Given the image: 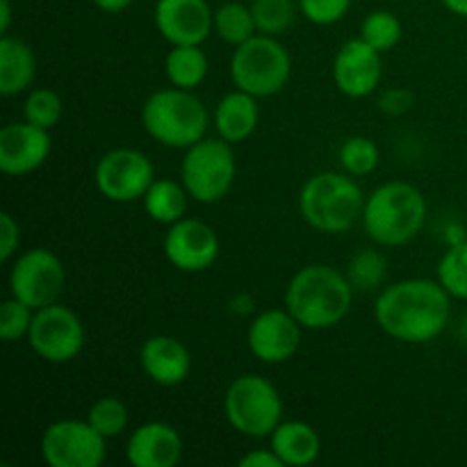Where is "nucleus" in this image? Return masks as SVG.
Instances as JSON below:
<instances>
[{
    "instance_id": "f257e3e1",
    "label": "nucleus",
    "mask_w": 467,
    "mask_h": 467,
    "mask_svg": "<svg viewBox=\"0 0 467 467\" xmlns=\"http://www.w3.org/2000/svg\"><path fill=\"white\" fill-rule=\"evenodd\" d=\"M451 317V295L438 278H406L383 287L374 304L379 328L392 340L427 345L445 333Z\"/></svg>"
},
{
    "instance_id": "f03ea898",
    "label": "nucleus",
    "mask_w": 467,
    "mask_h": 467,
    "mask_svg": "<svg viewBox=\"0 0 467 467\" xmlns=\"http://www.w3.org/2000/svg\"><path fill=\"white\" fill-rule=\"evenodd\" d=\"M285 308L308 331H327L345 322L354 301L349 276L331 265L301 267L285 287Z\"/></svg>"
},
{
    "instance_id": "7ed1b4c3",
    "label": "nucleus",
    "mask_w": 467,
    "mask_h": 467,
    "mask_svg": "<svg viewBox=\"0 0 467 467\" xmlns=\"http://www.w3.org/2000/svg\"><path fill=\"white\" fill-rule=\"evenodd\" d=\"M427 199L406 181L383 182L365 199L363 226L369 240L386 249L410 244L427 223Z\"/></svg>"
},
{
    "instance_id": "20e7f679",
    "label": "nucleus",
    "mask_w": 467,
    "mask_h": 467,
    "mask_svg": "<svg viewBox=\"0 0 467 467\" xmlns=\"http://www.w3.org/2000/svg\"><path fill=\"white\" fill-rule=\"evenodd\" d=\"M365 194L349 173L322 171L310 176L299 192V213L317 233L342 235L363 219Z\"/></svg>"
},
{
    "instance_id": "39448f33",
    "label": "nucleus",
    "mask_w": 467,
    "mask_h": 467,
    "mask_svg": "<svg viewBox=\"0 0 467 467\" xmlns=\"http://www.w3.org/2000/svg\"><path fill=\"white\" fill-rule=\"evenodd\" d=\"M141 126L150 140L167 149H190L208 132L210 114L194 91L171 85L144 100Z\"/></svg>"
},
{
    "instance_id": "423d86ee",
    "label": "nucleus",
    "mask_w": 467,
    "mask_h": 467,
    "mask_svg": "<svg viewBox=\"0 0 467 467\" xmlns=\"http://www.w3.org/2000/svg\"><path fill=\"white\" fill-rule=\"evenodd\" d=\"M231 80L235 89L255 99H269L287 87L292 78V57L285 46L272 35H255L231 55Z\"/></svg>"
},
{
    "instance_id": "0eeeda50",
    "label": "nucleus",
    "mask_w": 467,
    "mask_h": 467,
    "mask_svg": "<svg viewBox=\"0 0 467 467\" xmlns=\"http://www.w3.org/2000/svg\"><path fill=\"white\" fill-rule=\"evenodd\" d=\"M223 413L233 431L260 441L272 436L283 422V400L269 379L242 374L223 395Z\"/></svg>"
},
{
    "instance_id": "6e6552de",
    "label": "nucleus",
    "mask_w": 467,
    "mask_h": 467,
    "mask_svg": "<svg viewBox=\"0 0 467 467\" xmlns=\"http://www.w3.org/2000/svg\"><path fill=\"white\" fill-rule=\"evenodd\" d=\"M237 178V160L233 144L217 137H203L185 149L181 162V182L194 201L213 205L233 190Z\"/></svg>"
},
{
    "instance_id": "1a4fd4ad",
    "label": "nucleus",
    "mask_w": 467,
    "mask_h": 467,
    "mask_svg": "<svg viewBox=\"0 0 467 467\" xmlns=\"http://www.w3.org/2000/svg\"><path fill=\"white\" fill-rule=\"evenodd\" d=\"M108 456V438L89 420H57L41 436V459L48 467H100Z\"/></svg>"
},
{
    "instance_id": "9d476101",
    "label": "nucleus",
    "mask_w": 467,
    "mask_h": 467,
    "mask_svg": "<svg viewBox=\"0 0 467 467\" xmlns=\"http://www.w3.org/2000/svg\"><path fill=\"white\" fill-rule=\"evenodd\" d=\"M26 342L46 363H71L85 349V324L67 306L50 304L35 310Z\"/></svg>"
},
{
    "instance_id": "9b49d317",
    "label": "nucleus",
    "mask_w": 467,
    "mask_h": 467,
    "mask_svg": "<svg viewBox=\"0 0 467 467\" xmlns=\"http://www.w3.org/2000/svg\"><path fill=\"white\" fill-rule=\"evenodd\" d=\"M67 283V272L57 255L50 249L23 251L9 272V292L30 308L39 310L57 304Z\"/></svg>"
},
{
    "instance_id": "f8f14e48",
    "label": "nucleus",
    "mask_w": 467,
    "mask_h": 467,
    "mask_svg": "<svg viewBox=\"0 0 467 467\" xmlns=\"http://www.w3.org/2000/svg\"><path fill=\"white\" fill-rule=\"evenodd\" d=\"M96 187L114 203L141 201L155 181L153 162L137 149H114L96 164Z\"/></svg>"
},
{
    "instance_id": "ddd939ff",
    "label": "nucleus",
    "mask_w": 467,
    "mask_h": 467,
    "mask_svg": "<svg viewBox=\"0 0 467 467\" xmlns=\"http://www.w3.org/2000/svg\"><path fill=\"white\" fill-rule=\"evenodd\" d=\"M304 327L287 308H272L255 315L246 328L249 351L267 365H281L295 358L301 347Z\"/></svg>"
},
{
    "instance_id": "4468645a",
    "label": "nucleus",
    "mask_w": 467,
    "mask_h": 467,
    "mask_svg": "<svg viewBox=\"0 0 467 467\" xmlns=\"http://www.w3.org/2000/svg\"><path fill=\"white\" fill-rule=\"evenodd\" d=\"M219 235L203 219L185 217L171 223L164 235V255L176 269L199 274L213 267L219 258Z\"/></svg>"
},
{
    "instance_id": "2eb2a0df",
    "label": "nucleus",
    "mask_w": 467,
    "mask_h": 467,
    "mask_svg": "<svg viewBox=\"0 0 467 467\" xmlns=\"http://www.w3.org/2000/svg\"><path fill=\"white\" fill-rule=\"evenodd\" d=\"M377 48L363 36L345 41L333 59V82L347 99H365L374 94L383 80V62Z\"/></svg>"
},
{
    "instance_id": "dca6fc26",
    "label": "nucleus",
    "mask_w": 467,
    "mask_h": 467,
    "mask_svg": "<svg viewBox=\"0 0 467 467\" xmlns=\"http://www.w3.org/2000/svg\"><path fill=\"white\" fill-rule=\"evenodd\" d=\"M153 21L171 46H201L214 32V9L208 0H158Z\"/></svg>"
},
{
    "instance_id": "f3484780",
    "label": "nucleus",
    "mask_w": 467,
    "mask_h": 467,
    "mask_svg": "<svg viewBox=\"0 0 467 467\" xmlns=\"http://www.w3.org/2000/svg\"><path fill=\"white\" fill-rule=\"evenodd\" d=\"M53 140L50 130L30 121L7 123L0 128V171L5 176H27L48 160Z\"/></svg>"
},
{
    "instance_id": "a211bd4d",
    "label": "nucleus",
    "mask_w": 467,
    "mask_h": 467,
    "mask_svg": "<svg viewBox=\"0 0 467 467\" xmlns=\"http://www.w3.org/2000/svg\"><path fill=\"white\" fill-rule=\"evenodd\" d=\"M182 436L167 422H146L130 433L126 459L132 467H176L182 459Z\"/></svg>"
},
{
    "instance_id": "6ab92c4d",
    "label": "nucleus",
    "mask_w": 467,
    "mask_h": 467,
    "mask_svg": "<svg viewBox=\"0 0 467 467\" xmlns=\"http://www.w3.org/2000/svg\"><path fill=\"white\" fill-rule=\"evenodd\" d=\"M140 365L153 383L176 388L190 377L192 354L178 337L150 336L140 349Z\"/></svg>"
},
{
    "instance_id": "aec40b11",
    "label": "nucleus",
    "mask_w": 467,
    "mask_h": 467,
    "mask_svg": "<svg viewBox=\"0 0 467 467\" xmlns=\"http://www.w3.org/2000/svg\"><path fill=\"white\" fill-rule=\"evenodd\" d=\"M258 99L242 89H235L223 96L213 114L214 130L228 144H240V141L249 140L255 132V128H258Z\"/></svg>"
},
{
    "instance_id": "412c9836",
    "label": "nucleus",
    "mask_w": 467,
    "mask_h": 467,
    "mask_svg": "<svg viewBox=\"0 0 467 467\" xmlns=\"http://www.w3.org/2000/svg\"><path fill=\"white\" fill-rule=\"evenodd\" d=\"M269 447L276 451L285 467H306L319 459L322 438L308 422L290 420L274 429V433L269 436Z\"/></svg>"
},
{
    "instance_id": "4be33fe9",
    "label": "nucleus",
    "mask_w": 467,
    "mask_h": 467,
    "mask_svg": "<svg viewBox=\"0 0 467 467\" xmlns=\"http://www.w3.org/2000/svg\"><path fill=\"white\" fill-rule=\"evenodd\" d=\"M36 78V55L18 36L3 35L0 39V94L16 96L32 89Z\"/></svg>"
},
{
    "instance_id": "5701e85b",
    "label": "nucleus",
    "mask_w": 467,
    "mask_h": 467,
    "mask_svg": "<svg viewBox=\"0 0 467 467\" xmlns=\"http://www.w3.org/2000/svg\"><path fill=\"white\" fill-rule=\"evenodd\" d=\"M190 199L192 196L187 194L182 182L169 181V178H155L153 185L149 187V192H146L144 199H141V203H144L146 214H149L155 223L171 226V223L185 219Z\"/></svg>"
},
{
    "instance_id": "b1692460",
    "label": "nucleus",
    "mask_w": 467,
    "mask_h": 467,
    "mask_svg": "<svg viewBox=\"0 0 467 467\" xmlns=\"http://www.w3.org/2000/svg\"><path fill=\"white\" fill-rule=\"evenodd\" d=\"M210 62L201 46H171L164 57V73L178 89H199L208 78Z\"/></svg>"
},
{
    "instance_id": "393cba45",
    "label": "nucleus",
    "mask_w": 467,
    "mask_h": 467,
    "mask_svg": "<svg viewBox=\"0 0 467 467\" xmlns=\"http://www.w3.org/2000/svg\"><path fill=\"white\" fill-rule=\"evenodd\" d=\"M214 32L222 36L233 48L249 41L251 36L258 35L251 5L244 3H223L222 7L214 9Z\"/></svg>"
},
{
    "instance_id": "a878e982",
    "label": "nucleus",
    "mask_w": 467,
    "mask_h": 467,
    "mask_svg": "<svg viewBox=\"0 0 467 467\" xmlns=\"http://www.w3.org/2000/svg\"><path fill=\"white\" fill-rule=\"evenodd\" d=\"M401 35H404V26H401L400 16L388 9H377L363 18L358 36H363L379 53H390L401 41Z\"/></svg>"
},
{
    "instance_id": "bb28decb",
    "label": "nucleus",
    "mask_w": 467,
    "mask_h": 467,
    "mask_svg": "<svg viewBox=\"0 0 467 467\" xmlns=\"http://www.w3.org/2000/svg\"><path fill=\"white\" fill-rule=\"evenodd\" d=\"M337 158H340L342 171L349 173V176L354 178H360L369 176V173L379 167L381 150H379L377 141L369 140V137L354 135L349 137V140L342 141Z\"/></svg>"
},
{
    "instance_id": "cd10ccee",
    "label": "nucleus",
    "mask_w": 467,
    "mask_h": 467,
    "mask_svg": "<svg viewBox=\"0 0 467 467\" xmlns=\"http://www.w3.org/2000/svg\"><path fill=\"white\" fill-rule=\"evenodd\" d=\"M438 281L451 299L467 301V240L451 242L438 263Z\"/></svg>"
},
{
    "instance_id": "c85d7f7f",
    "label": "nucleus",
    "mask_w": 467,
    "mask_h": 467,
    "mask_svg": "<svg viewBox=\"0 0 467 467\" xmlns=\"http://www.w3.org/2000/svg\"><path fill=\"white\" fill-rule=\"evenodd\" d=\"M87 420H89V424L100 436L112 441V438L121 436L128 429V424H130V409L119 397H100L99 401L91 404Z\"/></svg>"
},
{
    "instance_id": "c756f323",
    "label": "nucleus",
    "mask_w": 467,
    "mask_h": 467,
    "mask_svg": "<svg viewBox=\"0 0 467 467\" xmlns=\"http://www.w3.org/2000/svg\"><path fill=\"white\" fill-rule=\"evenodd\" d=\"M255 26L260 35L281 36L295 23V0H251Z\"/></svg>"
},
{
    "instance_id": "7c9ffc66",
    "label": "nucleus",
    "mask_w": 467,
    "mask_h": 467,
    "mask_svg": "<svg viewBox=\"0 0 467 467\" xmlns=\"http://www.w3.org/2000/svg\"><path fill=\"white\" fill-rule=\"evenodd\" d=\"M64 103L59 99V94L55 89H48V87H36V89H30L26 103H23V119L35 126L55 128L62 119Z\"/></svg>"
},
{
    "instance_id": "2f4dec72",
    "label": "nucleus",
    "mask_w": 467,
    "mask_h": 467,
    "mask_svg": "<svg viewBox=\"0 0 467 467\" xmlns=\"http://www.w3.org/2000/svg\"><path fill=\"white\" fill-rule=\"evenodd\" d=\"M32 319H35V308L18 301L16 296H9L7 301H3V306H0V337H3V342L12 345V342L27 340Z\"/></svg>"
},
{
    "instance_id": "473e14b6",
    "label": "nucleus",
    "mask_w": 467,
    "mask_h": 467,
    "mask_svg": "<svg viewBox=\"0 0 467 467\" xmlns=\"http://www.w3.org/2000/svg\"><path fill=\"white\" fill-rule=\"evenodd\" d=\"M347 276L354 290H377L386 278V258L379 251H360L351 260Z\"/></svg>"
},
{
    "instance_id": "72a5a7b5",
    "label": "nucleus",
    "mask_w": 467,
    "mask_h": 467,
    "mask_svg": "<svg viewBox=\"0 0 467 467\" xmlns=\"http://www.w3.org/2000/svg\"><path fill=\"white\" fill-rule=\"evenodd\" d=\"M349 7L351 0H299V12L315 26H336Z\"/></svg>"
},
{
    "instance_id": "f704fd0d",
    "label": "nucleus",
    "mask_w": 467,
    "mask_h": 467,
    "mask_svg": "<svg viewBox=\"0 0 467 467\" xmlns=\"http://www.w3.org/2000/svg\"><path fill=\"white\" fill-rule=\"evenodd\" d=\"M18 244H21V226L12 213H3L0 214V260L9 263L18 251Z\"/></svg>"
},
{
    "instance_id": "c9c22d12",
    "label": "nucleus",
    "mask_w": 467,
    "mask_h": 467,
    "mask_svg": "<svg viewBox=\"0 0 467 467\" xmlns=\"http://www.w3.org/2000/svg\"><path fill=\"white\" fill-rule=\"evenodd\" d=\"M413 108V94L404 87H395V89H386L379 99V109L388 117H401Z\"/></svg>"
},
{
    "instance_id": "e433bc0d",
    "label": "nucleus",
    "mask_w": 467,
    "mask_h": 467,
    "mask_svg": "<svg viewBox=\"0 0 467 467\" xmlns=\"http://www.w3.org/2000/svg\"><path fill=\"white\" fill-rule=\"evenodd\" d=\"M242 467H285L283 461L278 459L276 451L269 447V450H254L249 454H244L240 459Z\"/></svg>"
},
{
    "instance_id": "4c0bfd02",
    "label": "nucleus",
    "mask_w": 467,
    "mask_h": 467,
    "mask_svg": "<svg viewBox=\"0 0 467 467\" xmlns=\"http://www.w3.org/2000/svg\"><path fill=\"white\" fill-rule=\"evenodd\" d=\"M94 7H99L100 12H108V14H119L123 12V9L130 7L135 0H89Z\"/></svg>"
},
{
    "instance_id": "58836bf2",
    "label": "nucleus",
    "mask_w": 467,
    "mask_h": 467,
    "mask_svg": "<svg viewBox=\"0 0 467 467\" xmlns=\"http://www.w3.org/2000/svg\"><path fill=\"white\" fill-rule=\"evenodd\" d=\"M9 26H12V3L9 0H0V32L7 35Z\"/></svg>"
},
{
    "instance_id": "ea45409f",
    "label": "nucleus",
    "mask_w": 467,
    "mask_h": 467,
    "mask_svg": "<svg viewBox=\"0 0 467 467\" xmlns=\"http://www.w3.org/2000/svg\"><path fill=\"white\" fill-rule=\"evenodd\" d=\"M442 5H445L454 16L467 18V0H442Z\"/></svg>"
}]
</instances>
